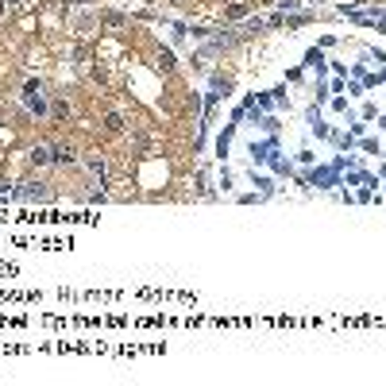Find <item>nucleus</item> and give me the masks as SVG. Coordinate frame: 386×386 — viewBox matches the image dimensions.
Returning a JSON list of instances; mask_svg holds the SVG:
<instances>
[{"label": "nucleus", "mask_w": 386, "mask_h": 386, "mask_svg": "<svg viewBox=\"0 0 386 386\" xmlns=\"http://www.w3.org/2000/svg\"><path fill=\"white\" fill-rule=\"evenodd\" d=\"M158 62H162V70H174V54H170V51L158 54Z\"/></svg>", "instance_id": "nucleus-8"}, {"label": "nucleus", "mask_w": 386, "mask_h": 386, "mask_svg": "<svg viewBox=\"0 0 386 386\" xmlns=\"http://www.w3.org/2000/svg\"><path fill=\"white\" fill-rule=\"evenodd\" d=\"M278 151V143L267 139V143H251V162H271V155Z\"/></svg>", "instance_id": "nucleus-3"}, {"label": "nucleus", "mask_w": 386, "mask_h": 386, "mask_svg": "<svg viewBox=\"0 0 386 386\" xmlns=\"http://www.w3.org/2000/svg\"><path fill=\"white\" fill-rule=\"evenodd\" d=\"M382 128H386V116H382Z\"/></svg>", "instance_id": "nucleus-12"}, {"label": "nucleus", "mask_w": 386, "mask_h": 386, "mask_svg": "<svg viewBox=\"0 0 386 386\" xmlns=\"http://www.w3.org/2000/svg\"><path fill=\"white\" fill-rule=\"evenodd\" d=\"M23 101H27V108H31V112H46V101H43V89L35 85V81H31V85L23 89Z\"/></svg>", "instance_id": "nucleus-2"}, {"label": "nucleus", "mask_w": 386, "mask_h": 386, "mask_svg": "<svg viewBox=\"0 0 386 386\" xmlns=\"http://www.w3.org/2000/svg\"><path fill=\"white\" fill-rule=\"evenodd\" d=\"M351 4H367V0H351Z\"/></svg>", "instance_id": "nucleus-10"}, {"label": "nucleus", "mask_w": 386, "mask_h": 386, "mask_svg": "<svg viewBox=\"0 0 386 386\" xmlns=\"http://www.w3.org/2000/svg\"><path fill=\"white\" fill-rule=\"evenodd\" d=\"M309 185H321V189H332V185H340V170H336V166H317L313 174H309Z\"/></svg>", "instance_id": "nucleus-1"}, {"label": "nucleus", "mask_w": 386, "mask_h": 386, "mask_svg": "<svg viewBox=\"0 0 386 386\" xmlns=\"http://www.w3.org/2000/svg\"><path fill=\"white\" fill-rule=\"evenodd\" d=\"M51 158H54V162H70L74 151H70V147H54V151H51Z\"/></svg>", "instance_id": "nucleus-7"}, {"label": "nucleus", "mask_w": 386, "mask_h": 386, "mask_svg": "<svg viewBox=\"0 0 386 386\" xmlns=\"http://www.w3.org/2000/svg\"><path fill=\"white\" fill-rule=\"evenodd\" d=\"M120 128H124V120L112 112V116H108V132H120Z\"/></svg>", "instance_id": "nucleus-9"}, {"label": "nucleus", "mask_w": 386, "mask_h": 386, "mask_svg": "<svg viewBox=\"0 0 386 386\" xmlns=\"http://www.w3.org/2000/svg\"><path fill=\"white\" fill-rule=\"evenodd\" d=\"M31 162H35V166H46V162H51V151H46V147H35V151H31Z\"/></svg>", "instance_id": "nucleus-6"}, {"label": "nucleus", "mask_w": 386, "mask_h": 386, "mask_svg": "<svg viewBox=\"0 0 386 386\" xmlns=\"http://www.w3.org/2000/svg\"><path fill=\"white\" fill-rule=\"evenodd\" d=\"M305 66H309V70H317V74H325V54H321V46H313V51L305 54Z\"/></svg>", "instance_id": "nucleus-4"}, {"label": "nucleus", "mask_w": 386, "mask_h": 386, "mask_svg": "<svg viewBox=\"0 0 386 386\" xmlns=\"http://www.w3.org/2000/svg\"><path fill=\"white\" fill-rule=\"evenodd\" d=\"M74 4H89V0H74Z\"/></svg>", "instance_id": "nucleus-11"}, {"label": "nucleus", "mask_w": 386, "mask_h": 386, "mask_svg": "<svg viewBox=\"0 0 386 386\" xmlns=\"http://www.w3.org/2000/svg\"><path fill=\"white\" fill-rule=\"evenodd\" d=\"M89 162V170H93L96 178H101V182H105V174H108V166H105V158H85Z\"/></svg>", "instance_id": "nucleus-5"}]
</instances>
